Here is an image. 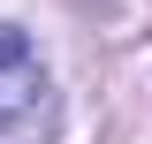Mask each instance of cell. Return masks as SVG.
<instances>
[{"instance_id": "6da1fadb", "label": "cell", "mask_w": 152, "mask_h": 144, "mask_svg": "<svg viewBox=\"0 0 152 144\" xmlns=\"http://www.w3.org/2000/svg\"><path fill=\"white\" fill-rule=\"evenodd\" d=\"M53 129H61L53 76L31 38L0 23V144H53Z\"/></svg>"}]
</instances>
